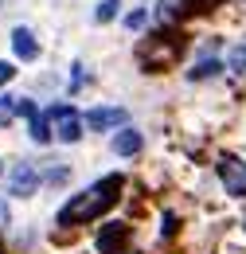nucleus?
<instances>
[{"instance_id":"nucleus-9","label":"nucleus","mask_w":246,"mask_h":254,"mask_svg":"<svg viewBox=\"0 0 246 254\" xmlns=\"http://www.w3.org/2000/svg\"><path fill=\"white\" fill-rule=\"evenodd\" d=\"M141 145H145V137H141L137 129H129V126L118 129V137H114V153H118V157H137Z\"/></svg>"},{"instance_id":"nucleus-4","label":"nucleus","mask_w":246,"mask_h":254,"mask_svg":"<svg viewBox=\"0 0 246 254\" xmlns=\"http://www.w3.org/2000/svg\"><path fill=\"white\" fill-rule=\"evenodd\" d=\"M47 114H51V122H55V137H59L62 145H74V141L82 137V118H78L70 106H51Z\"/></svg>"},{"instance_id":"nucleus-19","label":"nucleus","mask_w":246,"mask_h":254,"mask_svg":"<svg viewBox=\"0 0 246 254\" xmlns=\"http://www.w3.org/2000/svg\"><path fill=\"white\" fill-rule=\"evenodd\" d=\"M0 254H4V251H0Z\"/></svg>"},{"instance_id":"nucleus-13","label":"nucleus","mask_w":246,"mask_h":254,"mask_svg":"<svg viewBox=\"0 0 246 254\" xmlns=\"http://www.w3.org/2000/svg\"><path fill=\"white\" fill-rule=\"evenodd\" d=\"M118 4H122V0H102V4L94 8V20H98V24H110V20L118 16Z\"/></svg>"},{"instance_id":"nucleus-6","label":"nucleus","mask_w":246,"mask_h":254,"mask_svg":"<svg viewBox=\"0 0 246 254\" xmlns=\"http://www.w3.org/2000/svg\"><path fill=\"white\" fill-rule=\"evenodd\" d=\"M125 239H129V223H122V219L102 223V235H98V254H122Z\"/></svg>"},{"instance_id":"nucleus-7","label":"nucleus","mask_w":246,"mask_h":254,"mask_svg":"<svg viewBox=\"0 0 246 254\" xmlns=\"http://www.w3.org/2000/svg\"><path fill=\"white\" fill-rule=\"evenodd\" d=\"M39 184V176H35V168H31L28 160H16V168L8 172V191L12 195H31Z\"/></svg>"},{"instance_id":"nucleus-14","label":"nucleus","mask_w":246,"mask_h":254,"mask_svg":"<svg viewBox=\"0 0 246 254\" xmlns=\"http://www.w3.org/2000/svg\"><path fill=\"white\" fill-rule=\"evenodd\" d=\"M227 66H231L235 74H246V47H235L231 59H227Z\"/></svg>"},{"instance_id":"nucleus-12","label":"nucleus","mask_w":246,"mask_h":254,"mask_svg":"<svg viewBox=\"0 0 246 254\" xmlns=\"http://www.w3.org/2000/svg\"><path fill=\"white\" fill-rule=\"evenodd\" d=\"M219 70H223L219 59H203L199 66H191V70H187V78H191V82H195V78H211V74H219Z\"/></svg>"},{"instance_id":"nucleus-8","label":"nucleus","mask_w":246,"mask_h":254,"mask_svg":"<svg viewBox=\"0 0 246 254\" xmlns=\"http://www.w3.org/2000/svg\"><path fill=\"white\" fill-rule=\"evenodd\" d=\"M195 4L199 0H160L156 16H160V24H176V20H184V16L195 12Z\"/></svg>"},{"instance_id":"nucleus-11","label":"nucleus","mask_w":246,"mask_h":254,"mask_svg":"<svg viewBox=\"0 0 246 254\" xmlns=\"http://www.w3.org/2000/svg\"><path fill=\"white\" fill-rule=\"evenodd\" d=\"M55 133H51V114H35L31 118V141L35 145H47Z\"/></svg>"},{"instance_id":"nucleus-16","label":"nucleus","mask_w":246,"mask_h":254,"mask_svg":"<svg viewBox=\"0 0 246 254\" xmlns=\"http://www.w3.org/2000/svg\"><path fill=\"white\" fill-rule=\"evenodd\" d=\"M176 215H164V223H160V239H168V235H176Z\"/></svg>"},{"instance_id":"nucleus-10","label":"nucleus","mask_w":246,"mask_h":254,"mask_svg":"<svg viewBox=\"0 0 246 254\" xmlns=\"http://www.w3.org/2000/svg\"><path fill=\"white\" fill-rule=\"evenodd\" d=\"M12 51H16L20 59H39V39H35L28 28H16V32H12Z\"/></svg>"},{"instance_id":"nucleus-17","label":"nucleus","mask_w":246,"mask_h":254,"mask_svg":"<svg viewBox=\"0 0 246 254\" xmlns=\"http://www.w3.org/2000/svg\"><path fill=\"white\" fill-rule=\"evenodd\" d=\"M12 74H16V66H8V63H0V86H4V82H12Z\"/></svg>"},{"instance_id":"nucleus-18","label":"nucleus","mask_w":246,"mask_h":254,"mask_svg":"<svg viewBox=\"0 0 246 254\" xmlns=\"http://www.w3.org/2000/svg\"><path fill=\"white\" fill-rule=\"evenodd\" d=\"M8 223H12V215H8V199L0 195V227H8Z\"/></svg>"},{"instance_id":"nucleus-5","label":"nucleus","mask_w":246,"mask_h":254,"mask_svg":"<svg viewBox=\"0 0 246 254\" xmlns=\"http://www.w3.org/2000/svg\"><path fill=\"white\" fill-rule=\"evenodd\" d=\"M82 126L98 129V133H102V129H125L129 126V114H125L122 106H94L90 114L82 118Z\"/></svg>"},{"instance_id":"nucleus-3","label":"nucleus","mask_w":246,"mask_h":254,"mask_svg":"<svg viewBox=\"0 0 246 254\" xmlns=\"http://www.w3.org/2000/svg\"><path fill=\"white\" fill-rule=\"evenodd\" d=\"M215 168H219L223 188L231 191V195H246V160H239L235 153H223Z\"/></svg>"},{"instance_id":"nucleus-1","label":"nucleus","mask_w":246,"mask_h":254,"mask_svg":"<svg viewBox=\"0 0 246 254\" xmlns=\"http://www.w3.org/2000/svg\"><path fill=\"white\" fill-rule=\"evenodd\" d=\"M122 176H106V180H98V184H90L86 191H78L74 199H66L59 211V223L62 227H78V223H90L98 219L102 211H110L114 203H118V191H122Z\"/></svg>"},{"instance_id":"nucleus-15","label":"nucleus","mask_w":246,"mask_h":254,"mask_svg":"<svg viewBox=\"0 0 246 254\" xmlns=\"http://www.w3.org/2000/svg\"><path fill=\"white\" fill-rule=\"evenodd\" d=\"M141 24H145V12H141V8L125 12V28H129V32H133V28H141Z\"/></svg>"},{"instance_id":"nucleus-2","label":"nucleus","mask_w":246,"mask_h":254,"mask_svg":"<svg viewBox=\"0 0 246 254\" xmlns=\"http://www.w3.org/2000/svg\"><path fill=\"white\" fill-rule=\"evenodd\" d=\"M180 51H184V39L176 32L145 35V39L137 43V63L145 66V70H164V66H172L180 59Z\"/></svg>"}]
</instances>
